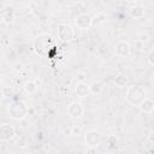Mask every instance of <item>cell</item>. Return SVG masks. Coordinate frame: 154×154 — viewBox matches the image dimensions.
Returning <instances> with one entry per match:
<instances>
[{"instance_id":"cell-15","label":"cell","mask_w":154,"mask_h":154,"mask_svg":"<svg viewBox=\"0 0 154 154\" xmlns=\"http://www.w3.org/2000/svg\"><path fill=\"white\" fill-rule=\"evenodd\" d=\"M143 14H144V11H143L142 7L135 6V7L131 8V16H132V17H135V18H141V17H143Z\"/></svg>"},{"instance_id":"cell-18","label":"cell","mask_w":154,"mask_h":154,"mask_svg":"<svg viewBox=\"0 0 154 154\" xmlns=\"http://www.w3.org/2000/svg\"><path fill=\"white\" fill-rule=\"evenodd\" d=\"M153 57H154V52H153V51H150V53H149V55H148V63H149V65H150V66H153V65H154Z\"/></svg>"},{"instance_id":"cell-3","label":"cell","mask_w":154,"mask_h":154,"mask_svg":"<svg viewBox=\"0 0 154 154\" xmlns=\"http://www.w3.org/2000/svg\"><path fill=\"white\" fill-rule=\"evenodd\" d=\"M8 113L13 119H23L28 113V107L25 102L16 100L8 105Z\"/></svg>"},{"instance_id":"cell-2","label":"cell","mask_w":154,"mask_h":154,"mask_svg":"<svg viewBox=\"0 0 154 154\" xmlns=\"http://www.w3.org/2000/svg\"><path fill=\"white\" fill-rule=\"evenodd\" d=\"M146 97V90L141 85H131L126 90V101L132 106H140Z\"/></svg>"},{"instance_id":"cell-8","label":"cell","mask_w":154,"mask_h":154,"mask_svg":"<svg viewBox=\"0 0 154 154\" xmlns=\"http://www.w3.org/2000/svg\"><path fill=\"white\" fill-rule=\"evenodd\" d=\"M14 137V129L10 124H2L0 125V140L8 141Z\"/></svg>"},{"instance_id":"cell-5","label":"cell","mask_w":154,"mask_h":154,"mask_svg":"<svg viewBox=\"0 0 154 154\" xmlns=\"http://www.w3.org/2000/svg\"><path fill=\"white\" fill-rule=\"evenodd\" d=\"M58 36L61 41H70L75 36V30L69 24H60L58 26Z\"/></svg>"},{"instance_id":"cell-19","label":"cell","mask_w":154,"mask_h":154,"mask_svg":"<svg viewBox=\"0 0 154 154\" xmlns=\"http://www.w3.org/2000/svg\"><path fill=\"white\" fill-rule=\"evenodd\" d=\"M85 154H96V149L95 148H88Z\"/></svg>"},{"instance_id":"cell-17","label":"cell","mask_w":154,"mask_h":154,"mask_svg":"<svg viewBox=\"0 0 154 154\" xmlns=\"http://www.w3.org/2000/svg\"><path fill=\"white\" fill-rule=\"evenodd\" d=\"M2 95H4V96H10V95H12V89L8 88V87L4 88V89H2Z\"/></svg>"},{"instance_id":"cell-12","label":"cell","mask_w":154,"mask_h":154,"mask_svg":"<svg viewBox=\"0 0 154 154\" xmlns=\"http://www.w3.org/2000/svg\"><path fill=\"white\" fill-rule=\"evenodd\" d=\"M106 20V14L102 12H97L94 17H91V25L93 26H97L100 24H102Z\"/></svg>"},{"instance_id":"cell-6","label":"cell","mask_w":154,"mask_h":154,"mask_svg":"<svg viewBox=\"0 0 154 154\" xmlns=\"http://www.w3.org/2000/svg\"><path fill=\"white\" fill-rule=\"evenodd\" d=\"M75 23H76V26H77L78 29L85 30V29H88L89 26H91V17H90L89 14H85V13L79 14V16L76 18Z\"/></svg>"},{"instance_id":"cell-16","label":"cell","mask_w":154,"mask_h":154,"mask_svg":"<svg viewBox=\"0 0 154 154\" xmlns=\"http://www.w3.org/2000/svg\"><path fill=\"white\" fill-rule=\"evenodd\" d=\"M114 84H116L117 87H119V88L125 87V84H126V77H125V76H123V75L117 76V77H116V79H114Z\"/></svg>"},{"instance_id":"cell-11","label":"cell","mask_w":154,"mask_h":154,"mask_svg":"<svg viewBox=\"0 0 154 154\" xmlns=\"http://www.w3.org/2000/svg\"><path fill=\"white\" fill-rule=\"evenodd\" d=\"M140 107H141V109H142L144 113H150V112L153 111V108H154V102H153L152 99L146 97V99L143 100V102L140 105Z\"/></svg>"},{"instance_id":"cell-9","label":"cell","mask_w":154,"mask_h":154,"mask_svg":"<svg viewBox=\"0 0 154 154\" xmlns=\"http://www.w3.org/2000/svg\"><path fill=\"white\" fill-rule=\"evenodd\" d=\"M131 47L126 41H119L116 45V53L120 57H128L130 54Z\"/></svg>"},{"instance_id":"cell-10","label":"cell","mask_w":154,"mask_h":154,"mask_svg":"<svg viewBox=\"0 0 154 154\" xmlns=\"http://www.w3.org/2000/svg\"><path fill=\"white\" fill-rule=\"evenodd\" d=\"M75 91H76L77 96H79V97H85V96L89 94V87H88L87 84H84L83 82H79V83L76 84Z\"/></svg>"},{"instance_id":"cell-7","label":"cell","mask_w":154,"mask_h":154,"mask_svg":"<svg viewBox=\"0 0 154 154\" xmlns=\"http://www.w3.org/2000/svg\"><path fill=\"white\" fill-rule=\"evenodd\" d=\"M67 113L71 118H79L82 114H83V106L82 103L77 102V101H73L67 107Z\"/></svg>"},{"instance_id":"cell-20","label":"cell","mask_w":154,"mask_h":154,"mask_svg":"<svg viewBox=\"0 0 154 154\" xmlns=\"http://www.w3.org/2000/svg\"><path fill=\"white\" fill-rule=\"evenodd\" d=\"M0 43H1V38H0Z\"/></svg>"},{"instance_id":"cell-14","label":"cell","mask_w":154,"mask_h":154,"mask_svg":"<svg viewBox=\"0 0 154 154\" xmlns=\"http://www.w3.org/2000/svg\"><path fill=\"white\" fill-rule=\"evenodd\" d=\"M24 89H25V91H26L28 94H32V93L36 91L37 85H36L32 81H28V82H25V84H24Z\"/></svg>"},{"instance_id":"cell-1","label":"cell","mask_w":154,"mask_h":154,"mask_svg":"<svg viewBox=\"0 0 154 154\" xmlns=\"http://www.w3.org/2000/svg\"><path fill=\"white\" fill-rule=\"evenodd\" d=\"M54 45H55V41L51 35L41 34L36 37V40L34 42V51L36 52V54H38L41 57H46V55H48V51L51 48H53Z\"/></svg>"},{"instance_id":"cell-4","label":"cell","mask_w":154,"mask_h":154,"mask_svg":"<svg viewBox=\"0 0 154 154\" xmlns=\"http://www.w3.org/2000/svg\"><path fill=\"white\" fill-rule=\"evenodd\" d=\"M84 141H85V144L89 148H95L101 142V134L96 130H89V131L85 132Z\"/></svg>"},{"instance_id":"cell-13","label":"cell","mask_w":154,"mask_h":154,"mask_svg":"<svg viewBox=\"0 0 154 154\" xmlns=\"http://www.w3.org/2000/svg\"><path fill=\"white\" fill-rule=\"evenodd\" d=\"M102 89H103V84L100 81L93 82L89 85V93H91V94H100L102 91Z\"/></svg>"}]
</instances>
